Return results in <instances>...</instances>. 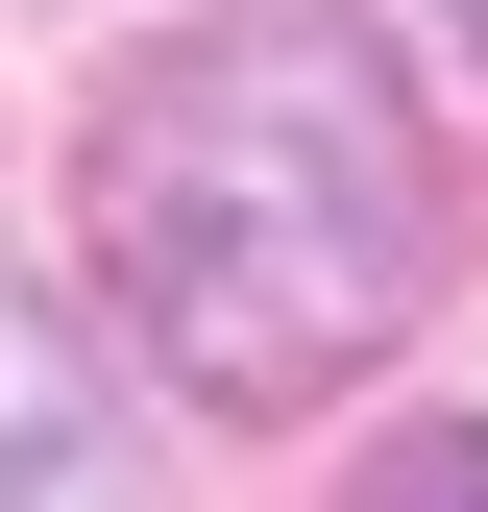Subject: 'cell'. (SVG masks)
Returning a JSON list of instances; mask_svg holds the SVG:
<instances>
[{"instance_id":"6da1fadb","label":"cell","mask_w":488,"mask_h":512,"mask_svg":"<svg viewBox=\"0 0 488 512\" xmlns=\"http://www.w3.org/2000/svg\"><path fill=\"white\" fill-rule=\"evenodd\" d=\"M98 293L196 415H318L440 317V122L342 0H244L98 98Z\"/></svg>"},{"instance_id":"7a4b0ae2","label":"cell","mask_w":488,"mask_h":512,"mask_svg":"<svg viewBox=\"0 0 488 512\" xmlns=\"http://www.w3.org/2000/svg\"><path fill=\"white\" fill-rule=\"evenodd\" d=\"M0 512H147V488H122V439H98V391H74V342H49V317H0Z\"/></svg>"},{"instance_id":"3957f363","label":"cell","mask_w":488,"mask_h":512,"mask_svg":"<svg viewBox=\"0 0 488 512\" xmlns=\"http://www.w3.org/2000/svg\"><path fill=\"white\" fill-rule=\"evenodd\" d=\"M342 512H488V415H440V439H391Z\"/></svg>"},{"instance_id":"277c9868","label":"cell","mask_w":488,"mask_h":512,"mask_svg":"<svg viewBox=\"0 0 488 512\" xmlns=\"http://www.w3.org/2000/svg\"><path fill=\"white\" fill-rule=\"evenodd\" d=\"M464 25H488V0H464Z\"/></svg>"}]
</instances>
